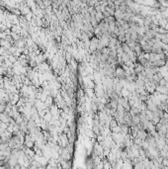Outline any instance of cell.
Wrapping results in <instances>:
<instances>
[{
    "label": "cell",
    "instance_id": "6da1fadb",
    "mask_svg": "<svg viewBox=\"0 0 168 169\" xmlns=\"http://www.w3.org/2000/svg\"><path fill=\"white\" fill-rule=\"evenodd\" d=\"M132 122H133V126H136V125H139V124L141 123L139 114H135V115L132 116Z\"/></svg>",
    "mask_w": 168,
    "mask_h": 169
},
{
    "label": "cell",
    "instance_id": "7a4b0ae2",
    "mask_svg": "<svg viewBox=\"0 0 168 169\" xmlns=\"http://www.w3.org/2000/svg\"><path fill=\"white\" fill-rule=\"evenodd\" d=\"M158 85H160V86H165L166 85V80H165V78L163 77L162 79H160L159 80V82H158Z\"/></svg>",
    "mask_w": 168,
    "mask_h": 169
}]
</instances>
